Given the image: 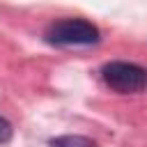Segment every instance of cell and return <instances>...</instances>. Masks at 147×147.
<instances>
[{
	"mask_svg": "<svg viewBox=\"0 0 147 147\" xmlns=\"http://www.w3.org/2000/svg\"><path fill=\"white\" fill-rule=\"evenodd\" d=\"M44 39L51 46H94L99 44L101 32L85 18H62L46 28Z\"/></svg>",
	"mask_w": 147,
	"mask_h": 147,
	"instance_id": "1",
	"label": "cell"
},
{
	"mask_svg": "<svg viewBox=\"0 0 147 147\" xmlns=\"http://www.w3.org/2000/svg\"><path fill=\"white\" fill-rule=\"evenodd\" d=\"M101 78L110 90L119 94H133L147 85V71L136 62H122V60L103 64Z\"/></svg>",
	"mask_w": 147,
	"mask_h": 147,
	"instance_id": "2",
	"label": "cell"
},
{
	"mask_svg": "<svg viewBox=\"0 0 147 147\" xmlns=\"http://www.w3.org/2000/svg\"><path fill=\"white\" fill-rule=\"evenodd\" d=\"M48 147H96V145L85 136H60V138H53Z\"/></svg>",
	"mask_w": 147,
	"mask_h": 147,
	"instance_id": "3",
	"label": "cell"
},
{
	"mask_svg": "<svg viewBox=\"0 0 147 147\" xmlns=\"http://www.w3.org/2000/svg\"><path fill=\"white\" fill-rule=\"evenodd\" d=\"M11 136H14V126H11V122L5 119V117H0V145H7V142L11 140Z\"/></svg>",
	"mask_w": 147,
	"mask_h": 147,
	"instance_id": "4",
	"label": "cell"
}]
</instances>
